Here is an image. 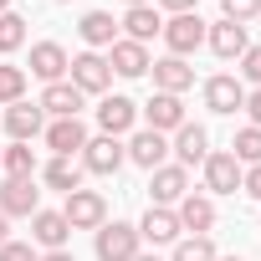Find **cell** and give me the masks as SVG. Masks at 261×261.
Masks as SVG:
<instances>
[{
	"instance_id": "6da1fadb",
	"label": "cell",
	"mask_w": 261,
	"mask_h": 261,
	"mask_svg": "<svg viewBox=\"0 0 261 261\" xmlns=\"http://www.w3.org/2000/svg\"><path fill=\"white\" fill-rule=\"evenodd\" d=\"M62 215L72 230H97V225H108V200H102V190H72Z\"/></svg>"
},
{
	"instance_id": "7a4b0ae2",
	"label": "cell",
	"mask_w": 261,
	"mask_h": 261,
	"mask_svg": "<svg viewBox=\"0 0 261 261\" xmlns=\"http://www.w3.org/2000/svg\"><path fill=\"white\" fill-rule=\"evenodd\" d=\"M139 225H123V220H113V225H97V261H134L139 256Z\"/></svg>"
},
{
	"instance_id": "3957f363",
	"label": "cell",
	"mask_w": 261,
	"mask_h": 261,
	"mask_svg": "<svg viewBox=\"0 0 261 261\" xmlns=\"http://www.w3.org/2000/svg\"><path fill=\"white\" fill-rule=\"evenodd\" d=\"M164 46H169V57H190V51H200L205 46V21L195 16V11H185V16H174V21H164Z\"/></svg>"
},
{
	"instance_id": "277c9868",
	"label": "cell",
	"mask_w": 261,
	"mask_h": 261,
	"mask_svg": "<svg viewBox=\"0 0 261 261\" xmlns=\"http://www.w3.org/2000/svg\"><path fill=\"white\" fill-rule=\"evenodd\" d=\"M72 77V87L87 97V92H108L113 87V67H108V57H97V51H82V57H72V67H67Z\"/></svg>"
},
{
	"instance_id": "5b68a950",
	"label": "cell",
	"mask_w": 261,
	"mask_h": 261,
	"mask_svg": "<svg viewBox=\"0 0 261 261\" xmlns=\"http://www.w3.org/2000/svg\"><path fill=\"white\" fill-rule=\"evenodd\" d=\"M241 179H246V164H241L230 149L205 154V190H210V195H236V190H241Z\"/></svg>"
},
{
	"instance_id": "8992f818",
	"label": "cell",
	"mask_w": 261,
	"mask_h": 261,
	"mask_svg": "<svg viewBox=\"0 0 261 261\" xmlns=\"http://www.w3.org/2000/svg\"><path fill=\"white\" fill-rule=\"evenodd\" d=\"M185 195H190V169H179V164L149 169V205H179Z\"/></svg>"
},
{
	"instance_id": "52a82bcc",
	"label": "cell",
	"mask_w": 261,
	"mask_h": 261,
	"mask_svg": "<svg viewBox=\"0 0 261 261\" xmlns=\"http://www.w3.org/2000/svg\"><path fill=\"white\" fill-rule=\"evenodd\" d=\"M97 123H102V134H108V139L134 134V123H139V102H134V97H123V92H108L102 108H97Z\"/></svg>"
},
{
	"instance_id": "ba28073f",
	"label": "cell",
	"mask_w": 261,
	"mask_h": 261,
	"mask_svg": "<svg viewBox=\"0 0 261 261\" xmlns=\"http://www.w3.org/2000/svg\"><path fill=\"white\" fill-rule=\"evenodd\" d=\"M205 108H210V113H220V118H230L236 108H246V87H241V77L215 72V77L205 82Z\"/></svg>"
},
{
	"instance_id": "9c48e42d",
	"label": "cell",
	"mask_w": 261,
	"mask_h": 261,
	"mask_svg": "<svg viewBox=\"0 0 261 261\" xmlns=\"http://www.w3.org/2000/svg\"><path fill=\"white\" fill-rule=\"evenodd\" d=\"M123 159H128V154H123V144H118V139H108V134H97V139H87V144H82V169H87V174H118V169H123Z\"/></svg>"
},
{
	"instance_id": "30bf717a",
	"label": "cell",
	"mask_w": 261,
	"mask_h": 261,
	"mask_svg": "<svg viewBox=\"0 0 261 261\" xmlns=\"http://www.w3.org/2000/svg\"><path fill=\"white\" fill-rule=\"evenodd\" d=\"M41 210V190H36V179H6V185H0V215H36Z\"/></svg>"
},
{
	"instance_id": "8fae6325",
	"label": "cell",
	"mask_w": 261,
	"mask_h": 261,
	"mask_svg": "<svg viewBox=\"0 0 261 261\" xmlns=\"http://www.w3.org/2000/svg\"><path fill=\"white\" fill-rule=\"evenodd\" d=\"M67 67H72V57H67L62 41H36V46H31V77H41V82H67Z\"/></svg>"
},
{
	"instance_id": "7c38bea8",
	"label": "cell",
	"mask_w": 261,
	"mask_h": 261,
	"mask_svg": "<svg viewBox=\"0 0 261 261\" xmlns=\"http://www.w3.org/2000/svg\"><path fill=\"white\" fill-rule=\"evenodd\" d=\"M41 123H46V113H41V102H11L6 108V134H11V144H31L36 134H41Z\"/></svg>"
},
{
	"instance_id": "4fadbf2b",
	"label": "cell",
	"mask_w": 261,
	"mask_h": 261,
	"mask_svg": "<svg viewBox=\"0 0 261 261\" xmlns=\"http://www.w3.org/2000/svg\"><path fill=\"white\" fill-rule=\"evenodd\" d=\"M169 149L179 154V169H190V164H205V154H210V134H205V123H179Z\"/></svg>"
},
{
	"instance_id": "5bb4252c",
	"label": "cell",
	"mask_w": 261,
	"mask_h": 261,
	"mask_svg": "<svg viewBox=\"0 0 261 261\" xmlns=\"http://www.w3.org/2000/svg\"><path fill=\"white\" fill-rule=\"evenodd\" d=\"M144 118H149L154 134H174L179 123H190V118H185V102H179L174 92H154V97L144 102Z\"/></svg>"
},
{
	"instance_id": "9a60e30c",
	"label": "cell",
	"mask_w": 261,
	"mask_h": 261,
	"mask_svg": "<svg viewBox=\"0 0 261 261\" xmlns=\"http://www.w3.org/2000/svg\"><path fill=\"white\" fill-rule=\"evenodd\" d=\"M205 46H210L220 62H236L251 41H246V26H236V21H215V26H205Z\"/></svg>"
},
{
	"instance_id": "2e32d148",
	"label": "cell",
	"mask_w": 261,
	"mask_h": 261,
	"mask_svg": "<svg viewBox=\"0 0 261 261\" xmlns=\"http://www.w3.org/2000/svg\"><path fill=\"white\" fill-rule=\"evenodd\" d=\"M139 241H154V246L179 241V215H174L169 205H149L144 220H139Z\"/></svg>"
},
{
	"instance_id": "e0dca14e",
	"label": "cell",
	"mask_w": 261,
	"mask_h": 261,
	"mask_svg": "<svg viewBox=\"0 0 261 261\" xmlns=\"http://www.w3.org/2000/svg\"><path fill=\"white\" fill-rule=\"evenodd\" d=\"M31 236H36V246H41V251H67L72 225H67V215H62V210H36V215H31Z\"/></svg>"
},
{
	"instance_id": "ac0fdd59",
	"label": "cell",
	"mask_w": 261,
	"mask_h": 261,
	"mask_svg": "<svg viewBox=\"0 0 261 261\" xmlns=\"http://www.w3.org/2000/svg\"><path fill=\"white\" fill-rule=\"evenodd\" d=\"M82 144H87L82 118H51V128H46V149H51V154L72 159V154H82Z\"/></svg>"
},
{
	"instance_id": "d6986e66",
	"label": "cell",
	"mask_w": 261,
	"mask_h": 261,
	"mask_svg": "<svg viewBox=\"0 0 261 261\" xmlns=\"http://www.w3.org/2000/svg\"><path fill=\"white\" fill-rule=\"evenodd\" d=\"M108 67H113L118 77H144L154 62H149V46H139V41H128V36H123V41L108 46Z\"/></svg>"
},
{
	"instance_id": "ffe728a7",
	"label": "cell",
	"mask_w": 261,
	"mask_h": 261,
	"mask_svg": "<svg viewBox=\"0 0 261 261\" xmlns=\"http://www.w3.org/2000/svg\"><path fill=\"white\" fill-rule=\"evenodd\" d=\"M123 154L134 159V164H144V169H159V164H164V154H169V139H164V134H154V128H139V134L123 144Z\"/></svg>"
},
{
	"instance_id": "44dd1931",
	"label": "cell",
	"mask_w": 261,
	"mask_h": 261,
	"mask_svg": "<svg viewBox=\"0 0 261 261\" xmlns=\"http://www.w3.org/2000/svg\"><path fill=\"white\" fill-rule=\"evenodd\" d=\"M154 72V92H185V87H195V67L185 62V57H164V62H154L149 67Z\"/></svg>"
},
{
	"instance_id": "7402d4cb",
	"label": "cell",
	"mask_w": 261,
	"mask_h": 261,
	"mask_svg": "<svg viewBox=\"0 0 261 261\" xmlns=\"http://www.w3.org/2000/svg\"><path fill=\"white\" fill-rule=\"evenodd\" d=\"M174 215H179V230L210 236V225H215V200H210V195H185V200L174 205Z\"/></svg>"
},
{
	"instance_id": "603a6c76",
	"label": "cell",
	"mask_w": 261,
	"mask_h": 261,
	"mask_svg": "<svg viewBox=\"0 0 261 261\" xmlns=\"http://www.w3.org/2000/svg\"><path fill=\"white\" fill-rule=\"evenodd\" d=\"M41 113H51V118H77V113H82V92H77L72 82H46Z\"/></svg>"
},
{
	"instance_id": "cb8c5ba5",
	"label": "cell",
	"mask_w": 261,
	"mask_h": 261,
	"mask_svg": "<svg viewBox=\"0 0 261 261\" xmlns=\"http://www.w3.org/2000/svg\"><path fill=\"white\" fill-rule=\"evenodd\" d=\"M123 31H128V41L149 46V41L164 31V21H159V11H154V6H134V11H123Z\"/></svg>"
},
{
	"instance_id": "d4e9b609",
	"label": "cell",
	"mask_w": 261,
	"mask_h": 261,
	"mask_svg": "<svg viewBox=\"0 0 261 261\" xmlns=\"http://www.w3.org/2000/svg\"><path fill=\"white\" fill-rule=\"evenodd\" d=\"M41 179H46L51 190L72 195V190H82V164H77V159H62V154H51V164L41 169Z\"/></svg>"
},
{
	"instance_id": "484cf974",
	"label": "cell",
	"mask_w": 261,
	"mask_h": 261,
	"mask_svg": "<svg viewBox=\"0 0 261 261\" xmlns=\"http://www.w3.org/2000/svg\"><path fill=\"white\" fill-rule=\"evenodd\" d=\"M77 31H82V41H87V46H113V41H118V21H113L108 11H87Z\"/></svg>"
},
{
	"instance_id": "4316f807",
	"label": "cell",
	"mask_w": 261,
	"mask_h": 261,
	"mask_svg": "<svg viewBox=\"0 0 261 261\" xmlns=\"http://www.w3.org/2000/svg\"><path fill=\"white\" fill-rule=\"evenodd\" d=\"M0 169H6V179H36V149L31 144H11L0 154Z\"/></svg>"
},
{
	"instance_id": "83f0119b",
	"label": "cell",
	"mask_w": 261,
	"mask_h": 261,
	"mask_svg": "<svg viewBox=\"0 0 261 261\" xmlns=\"http://www.w3.org/2000/svg\"><path fill=\"white\" fill-rule=\"evenodd\" d=\"M169 261H215V241L210 236H185V241H174Z\"/></svg>"
},
{
	"instance_id": "f1b7e54d",
	"label": "cell",
	"mask_w": 261,
	"mask_h": 261,
	"mask_svg": "<svg viewBox=\"0 0 261 261\" xmlns=\"http://www.w3.org/2000/svg\"><path fill=\"white\" fill-rule=\"evenodd\" d=\"M21 46H26V21L16 11H6V16H0V57H11Z\"/></svg>"
},
{
	"instance_id": "f546056e",
	"label": "cell",
	"mask_w": 261,
	"mask_h": 261,
	"mask_svg": "<svg viewBox=\"0 0 261 261\" xmlns=\"http://www.w3.org/2000/svg\"><path fill=\"white\" fill-rule=\"evenodd\" d=\"M26 97V67H11V62H0V102H21Z\"/></svg>"
},
{
	"instance_id": "4dcf8cb0",
	"label": "cell",
	"mask_w": 261,
	"mask_h": 261,
	"mask_svg": "<svg viewBox=\"0 0 261 261\" xmlns=\"http://www.w3.org/2000/svg\"><path fill=\"white\" fill-rule=\"evenodd\" d=\"M230 154L241 164H261V128H241V134L230 139Z\"/></svg>"
},
{
	"instance_id": "1f68e13d",
	"label": "cell",
	"mask_w": 261,
	"mask_h": 261,
	"mask_svg": "<svg viewBox=\"0 0 261 261\" xmlns=\"http://www.w3.org/2000/svg\"><path fill=\"white\" fill-rule=\"evenodd\" d=\"M220 21H236V26H246V21H256L261 16V0H220Z\"/></svg>"
},
{
	"instance_id": "d6a6232c",
	"label": "cell",
	"mask_w": 261,
	"mask_h": 261,
	"mask_svg": "<svg viewBox=\"0 0 261 261\" xmlns=\"http://www.w3.org/2000/svg\"><path fill=\"white\" fill-rule=\"evenodd\" d=\"M0 261H41V256H36L31 241H6L0 246Z\"/></svg>"
},
{
	"instance_id": "836d02e7",
	"label": "cell",
	"mask_w": 261,
	"mask_h": 261,
	"mask_svg": "<svg viewBox=\"0 0 261 261\" xmlns=\"http://www.w3.org/2000/svg\"><path fill=\"white\" fill-rule=\"evenodd\" d=\"M241 72L261 87V46H246V51H241Z\"/></svg>"
},
{
	"instance_id": "e575fe53",
	"label": "cell",
	"mask_w": 261,
	"mask_h": 261,
	"mask_svg": "<svg viewBox=\"0 0 261 261\" xmlns=\"http://www.w3.org/2000/svg\"><path fill=\"white\" fill-rule=\"evenodd\" d=\"M241 190L261 200V164H251V169H246V179H241Z\"/></svg>"
},
{
	"instance_id": "d590c367",
	"label": "cell",
	"mask_w": 261,
	"mask_h": 261,
	"mask_svg": "<svg viewBox=\"0 0 261 261\" xmlns=\"http://www.w3.org/2000/svg\"><path fill=\"white\" fill-rule=\"evenodd\" d=\"M246 113H251V128H261V87L246 92Z\"/></svg>"
},
{
	"instance_id": "8d00e7d4",
	"label": "cell",
	"mask_w": 261,
	"mask_h": 261,
	"mask_svg": "<svg viewBox=\"0 0 261 261\" xmlns=\"http://www.w3.org/2000/svg\"><path fill=\"white\" fill-rule=\"evenodd\" d=\"M164 11H174V16H185V11H195V0H159Z\"/></svg>"
},
{
	"instance_id": "74e56055",
	"label": "cell",
	"mask_w": 261,
	"mask_h": 261,
	"mask_svg": "<svg viewBox=\"0 0 261 261\" xmlns=\"http://www.w3.org/2000/svg\"><path fill=\"white\" fill-rule=\"evenodd\" d=\"M41 261H77V256H72V251H46Z\"/></svg>"
},
{
	"instance_id": "f35d334b",
	"label": "cell",
	"mask_w": 261,
	"mask_h": 261,
	"mask_svg": "<svg viewBox=\"0 0 261 261\" xmlns=\"http://www.w3.org/2000/svg\"><path fill=\"white\" fill-rule=\"evenodd\" d=\"M6 241H11V220H6V215H0V246H6Z\"/></svg>"
},
{
	"instance_id": "ab89813d",
	"label": "cell",
	"mask_w": 261,
	"mask_h": 261,
	"mask_svg": "<svg viewBox=\"0 0 261 261\" xmlns=\"http://www.w3.org/2000/svg\"><path fill=\"white\" fill-rule=\"evenodd\" d=\"M134 6H154V0H128V11H134Z\"/></svg>"
},
{
	"instance_id": "60d3db41",
	"label": "cell",
	"mask_w": 261,
	"mask_h": 261,
	"mask_svg": "<svg viewBox=\"0 0 261 261\" xmlns=\"http://www.w3.org/2000/svg\"><path fill=\"white\" fill-rule=\"evenodd\" d=\"M134 261H159V256H144V251H139V256H134Z\"/></svg>"
},
{
	"instance_id": "b9f144b4",
	"label": "cell",
	"mask_w": 261,
	"mask_h": 261,
	"mask_svg": "<svg viewBox=\"0 0 261 261\" xmlns=\"http://www.w3.org/2000/svg\"><path fill=\"white\" fill-rule=\"evenodd\" d=\"M6 11H11V0H0V16H6Z\"/></svg>"
},
{
	"instance_id": "7bdbcfd3",
	"label": "cell",
	"mask_w": 261,
	"mask_h": 261,
	"mask_svg": "<svg viewBox=\"0 0 261 261\" xmlns=\"http://www.w3.org/2000/svg\"><path fill=\"white\" fill-rule=\"evenodd\" d=\"M215 261H241V256H215Z\"/></svg>"
},
{
	"instance_id": "ee69618b",
	"label": "cell",
	"mask_w": 261,
	"mask_h": 261,
	"mask_svg": "<svg viewBox=\"0 0 261 261\" xmlns=\"http://www.w3.org/2000/svg\"><path fill=\"white\" fill-rule=\"evenodd\" d=\"M57 6H67V0H57Z\"/></svg>"
},
{
	"instance_id": "f6af8a7d",
	"label": "cell",
	"mask_w": 261,
	"mask_h": 261,
	"mask_svg": "<svg viewBox=\"0 0 261 261\" xmlns=\"http://www.w3.org/2000/svg\"><path fill=\"white\" fill-rule=\"evenodd\" d=\"M0 154H6V149H0Z\"/></svg>"
}]
</instances>
